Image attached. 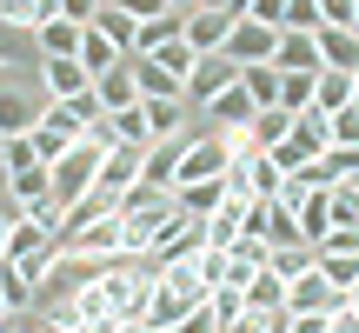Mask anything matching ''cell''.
<instances>
[{"instance_id":"6da1fadb","label":"cell","mask_w":359,"mask_h":333,"mask_svg":"<svg viewBox=\"0 0 359 333\" xmlns=\"http://www.w3.org/2000/svg\"><path fill=\"white\" fill-rule=\"evenodd\" d=\"M93 180H100V147H93V141H74L60 160L47 166V193H53V207H60V214H67L74 200H87Z\"/></svg>"},{"instance_id":"7a4b0ae2","label":"cell","mask_w":359,"mask_h":333,"mask_svg":"<svg viewBox=\"0 0 359 333\" xmlns=\"http://www.w3.org/2000/svg\"><path fill=\"white\" fill-rule=\"evenodd\" d=\"M219 174H233V154H226V133H213V127H200L187 147H180V180H173V193L180 187H193V180H219Z\"/></svg>"},{"instance_id":"3957f363","label":"cell","mask_w":359,"mask_h":333,"mask_svg":"<svg viewBox=\"0 0 359 333\" xmlns=\"http://www.w3.org/2000/svg\"><path fill=\"white\" fill-rule=\"evenodd\" d=\"M40 114H47V93H40V80H0V141H20V133H34Z\"/></svg>"},{"instance_id":"277c9868","label":"cell","mask_w":359,"mask_h":333,"mask_svg":"<svg viewBox=\"0 0 359 333\" xmlns=\"http://www.w3.org/2000/svg\"><path fill=\"white\" fill-rule=\"evenodd\" d=\"M346 300H353V294H339L320 267L299 273V280H286V313H346Z\"/></svg>"},{"instance_id":"5b68a950","label":"cell","mask_w":359,"mask_h":333,"mask_svg":"<svg viewBox=\"0 0 359 333\" xmlns=\"http://www.w3.org/2000/svg\"><path fill=\"white\" fill-rule=\"evenodd\" d=\"M206 247H213V240H206V220H193L187 207H180V220L160 233V247H154L147 260H154V267H173V260H200Z\"/></svg>"},{"instance_id":"8992f818","label":"cell","mask_w":359,"mask_h":333,"mask_svg":"<svg viewBox=\"0 0 359 333\" xmlns=\"http://www.w3.org/2000/svg\"><path fill=\"white\" fill-rule=\"evenodd\" d=\"M233 80H240V67H233L226 53H200V60H193V74H187V114H200V107L213 100L219 87H233Z\"/></svg>"},{"instance_id":"52a82bcc","label":"cell","mask_w":359,"mask_h":333,"mask_svg":"<svg viewBox=\"0 0 359 333\" xmlns=\"http://www.w3.org/2000/svg\"><path fill=\"white\" fill-rule=\"evenodd\" d=\"M273 47H280V34L266 20H233V34H226V60L233 67H266Z\"/></svg>"},{"instance_id":"ba28073f","label":"cell","mask_w":359,"mask_h":333,"mask_svg":"<svg viewBox=\"0 0 359 333\" xmlns=\"http://www.w3.org/2000/svg\"><path fill=\"white\" fill-rule=\"evenodd\" d=\"M253 114H259V107H253V93H246L240 80H233V87H219L213 100L200 107V120H206V127H213V133H233V127H253Z\"/></svg>"},{"instance_id":"9c48e42d","label":"cell","mask_w":359,"mask_h":333,"mask_svg":"<svg viewBox=\"0 0 359 333\" xmlns=\"http://www.w3.org/2000/svg\"><path fill=\"white\" fill-rule=\"evenodd\" d=\"M34 80L47 100H80V93H93V74L80 60H34Z\"/></svg>"},{"instance_id":"30bf717a","label":"cell","mask_w":359,"mask_h":333,"mask_svg":"<svg viewBox=\"0 0 359 333\" xmlns=\"http://www.w3.org/2000/svg\"><path fill=\"white\" fill-rule=\"evenodd\" d=\"M140 174H147V147H107V154H100V180H93V187L120 200Z\"/></svg>"},{"instance_id":"8fae6325","label":"cell","mask_w":359,"mask_h":333,"mask_svg":"<svg viewBox=\"0 0 359 333\" xmlns=\"http://www.w3.org/2000/svg\"><path fill=\"white\" fill-rule=\"evenodd\" d=\"M226 34H233V13L226 7H193L187 13V47L193 53H226Z\"/></svg>"},{"instance_id":"7c38bea8","label":"cell","mask_w":359,"mask_h":333,"mask_svg":"<svg viewBox=\"0 0 359 333\" xmlns=\"http://www.w3.org/2000/svg\"><path fill=\"white\" fill-rule=\"evenodd\" d=\"M140 120H147V147L160 141H187V100H140Z\"/></svg>"},{"instance_id":"4fadbf2b","label":"cell","mask_w":359,"mask_h":333,"mask_svg":"<svg viewBox=\"0 0 359 333\" xmlns=\"http://www.w3.org/2000/svg\"><path fill=\"white\" fill-rule=\"evenodd\" d=\"M93 100H100L107 114H127V107H140V80H133V60L107 67V74L93 80Z\"/></svg>"},{"instance_id":"5bb4252c","label":"cell","mask_w":359,"mask_h":333,"mask_svg":"<svg viewBox=\"0 0 359 333\" xmlns=\"http://www.w3.org/2000/svg\"><path fill=\"white\" fill-rule=\"evenodd\" d=\"M80 34H87L80 20H60V13H53L34 34V60H80Z\"/></svg>"},{"instance_id":"9a60e30c","label":"cell","mask_w":359,"mask_h":333,"mask_svg":"<svg viewBox=\"0 0 359 333\" xmlns=\"http://www.w3.org/2000/svg\"><path fill=\"white\" fill-rule=\"evenodd\" d=\"M313 47H320V67L359 74V34H353V27H320V34H313Z\"/></svg>"},{"instance_id":"2e32d148","label":"cell","mask_w":359,"mask_h":333,"mask_svg":"<svg viewBox=\"0 0 359 333\" xmlns=\"http://www.w3.org/2000/svg\"><path fill=\"white\" fill-rule=\"evenodd\" d=\"M240 294H246V313H259V320H273V313H286V280H280L273 267H259L253 280L240 287Z\"/></svg>"},{"instance_id":"e0dca14e","label":"cell","mask_w":359,"mask_h":333,"mask_svg":"<svg viewBox=\"0 0 359 333\" xmlns=\"http://www.w3.org/2000/svg\"><path fill=\"white\" fill-rule=\"evenodd\" d=\"M326 233H333V187H313L306 200H299V240L320 247Z\"/></svg>"},{"instance_id":"ac0fdd59","label":"cell","mask_w":359,"mask_h":333,"mask_svg":"<svg viewBox=\"0 0 359 333\" xmlns=\"http://www.w3.org/2000/svg\"><path fill=\"white\" fill-rule=\"evenodd\" d=\"M47 20H53V0H0V27L20 40H34Z\"/></svg>"},{"instance_id":"d6986e66","label":"cell","mask_w":359,"mask_h":333,"mask_svg":"<svg viewBox=\"0 0 359 333\" xmlns=\"http://www.w3.org/2000/svg\"><path fill=\"white\" fill-rule=\"evenodd\" d=\"M353 107V74H339V67H320V80H313V114H346Z\"/></svg>"},{"instance_id":"ffe728a7","label":"cell","mask_w":359,"mask_h":333,"mask_svg":"<svg viewBox=\"0 0 359 333\" xmlns=\"http://www.w3.org/2000/svg\"><path fill=\"white\" fill-rule=\"evenodd\" d=\"M273 67H280V74H320V47H313V34H280Z\"/></svg>"},{"instance_id":"44dd1931","label":"cell","mask_w":359,"mask_h":333,"mask_svg":"<svg viewBox=\"0 0 359 333\" xmlns=\"http://www.w3.org/2000/svg\"><path fill=\"white\" fill-rule=\"evenodd\" d=\"M286 133H293V114H286V107H259V114H253V127H246V141H253L259 154H273Z\"/></svg>"},{"instance_id":"7402d4cb","label":"cell","mask_w":359,"mask_h":333,"mask_svg":"<svg viewBox=\"0 0 359 333\" xmlns=\"http://www.w3.org/2000/svg\"><path fill=\"white\" fill-rule=\"evenodd\" d=\"M219 200H226V174H219V180H193V187H180V207H187L193 220H213Z\"/></svg>"},{"instance_id":"603a6c76","label":"cell","mask_w":359,"mask_h":333,"mask_svg":"<svg viewBox=\"0 0 359 333\" xmlns=\"http://www.w3.org/2000/svg\"><path fill=\"white\" fill-rule=\"evenodd\" d=\"M120 60H127V53H120V47H114V40H107V34H100V27H87V34H80V67H87V74H93V80H100V74H107V67H120Z\"/></svg>"},{"instance_id":"cb8c5ba5","label":"cell","mask_w":359,"mask_h":333,"mask_svg":"<svg viewBox=\"0 0 359 333\" xmlns=\"http://www.w3.org/2000/svg\"><path fill=\"white\" fill-rule=\"evenodd\" d=\"M93 27H100V34L114 40L120 53H133V40H140V20H133V13H120L114 0H100V13H93Z\"/></svg>"},{"instance_id":"d4e9b609","label":"cell","mask_w":359,"mask_h":333,"mask_svg":"<svg viewBox=\"0 0 359 333\" xmlns=\"http://www.w3.org/2000/svg\"><path fill=\"white\" fill-rule=\"evenodd\" d=\"M167 40H187V13H160V20H140V40H133V53H160Z\"/></svg>"},{"instance_id":"484cf974","label":"cell","mask_w":359,"mask_h":333,"mask_svg":"<svg viewBox=\"0 0 359 333\" xmlns=\"http://www.w3.org/2000/svg\"><path fill=\"white\" fill-rule=\"evenodd\" d=\"M313 267H320L339 294H359V254H320V247H313Z\"/></svg>"},{"instance_id":"4316f807","label":"cell","mask_w":359,"mask_h":333,"mask_svg":"<svg viewBox=\"0 0 359 333\" xmlns=\"http://www.w3.org/2000/svg\"><path fill=\"white\" fill-rule=\"evenodd\" d=\"M240 87L253 93V107H280V67H240Z\"/></svg>"},{"instance_id":"83f0119b","label":"cell","mask_w":359,"mask_h":333,"mask_svg":"<svg viewBox=\"0 0 359 333\" xmlns=\"http://www.w3.org/2000/svg\"><path fill=\"white\" fill-rule=\"evenodd\" d=\"M266 267L280 273V280H299V273H313V247H306V240H299V247H273Z\"/></svg>"},{"instance_id":"f1b7e54d","label":"cell","mask_w":359,"mask_h":333,"mask_svg":"<svg viewBox=\"0 0 359 333\" xmlns=\"http://www.w3.org/2000/svg\"><path fill=\"white\" fill-rule=\"evenodd\" d=\"M206 307H213L219 333H226L233 320H246V294H240V287H213V294H206Z\"/></svg>"},{"instance_id":"f546056e","label":"cell","mask_w":359,"mask_h":333,"mask_svg":"<svg viewBox=\"0 0 359 333\" xmlns=\"http://www.w3.org/2000/svg\"><path fill=\"white\" fill-rule=\"evenodd\" d=\"M147 60H154V67H167L180 87H187V74H193V60H200V53H193L187 40H167V47H160V53H147Z\"/></svg>"},{"instance_id":"4dcf8cb0","label":"cell","mask_w":359,"mask_h":333,"mask_svg":"<svg viewBox=\"0 0 359 333\" xmlns=\"http://www.w3.org/2000/svg\"><path fill=\"white\" fill-rule=\"evenodd\" d=\"M313 80H320V74H280V107H286V114H306V107H313Z\"/></svg>"},{"instance_id":"1f68e13d","label":"cell","mask_w":359,"mask_h":333,"mask_svg":"<svg viewBox=\"0 0 359 333\" xmlns=\"http://www.w3.org/2000/svg\"><path fill=\"white\" fill-rule=\"evenodd\" d=\"M320 0H286V20H280V34H320Z\"/></svg>"},{"instance_id":"d6a6232c","label":"cell","mask_w":359,"mask_h":333,"mask_svg":"<svg viewBox=\"0 0 359 333\" xmlns=\"http://www.w3.org/2000/svg\"><path fill=\"white\" fill-rule=\"evenodd\" d=\"M20 166H40V154H34V141H0V174H20Z\"/></svg>"},{"instance_id":"836d02e7","label":"cell","mask_w":359,"mask_h":333,"mask_svg":"<svg viewBox=\"0 0 359 333\" xmlns=\"http://www.w3.org/2000/svg\"><path fill=\"white\" fill-rule=\"evenodd\" d=\"M333 227H359V187H353V180L333 187Z\"/></svg>"},{"instance_id":"e575fe53","label":"cell","mask_w":359,"mask_h":333,"mask_svg":"<svg viewBox=\"0 0 359 333\" xmlns=\"http://www.w3.org/2000/svg\"><path fill=\"white\" fill-rule=\"evenodd\" d=\"M193 273L206 280V294H213V287H226V247H206V254L193 260Z\"/></svg>"},{"instance_id":"d590c367","label":"cell","mask_w":359,"mask_h":333,"mask_svg":"<svg viewBox=\"0 0 359 333\" xmlns=\"http://www.w3.org/2000/svg\"><path fill=\"white\" fill-rule=\"evenodd\" d=\"M27 141H34V154H40V166H53V160H60V154H67V147H74V141H60V133H53V127H47V120H40V127H34V133H27Z\"/></svg>"},{"instance_id":"8d00e7d4","label":"cell","mask_w":359,"mask_h":333,"mask_svg":"<svg viewBox=\"0 0 359 333\" xmlns=\"http://www.w3.org/2000/svg\"><path fill=\"white\" fill-rule=\"evenodd\" d=\"M333 147H359V107L333 114Z\"/></svg>"},{"instance_id":"74e56055","label":"cell","mask_w":359,"mask_h":333,"mask_svg":"<svg viewBox=\"0 0 359 333\" xmlns=\"http://www.w3.org/2000/svg\"><path fill=\"white\" fill-rule=\"evenodd\" d=\"M53 13H60V20H80V27H93L100 0H53Z\"/></svg>"},{"instance_id":"f35d334b","label":"cell","mask_w":359,"mask_h":333,"mask_svg":"<svg viewBox=\"0 0 359 333\" xmlns=\"http://www.w3.org/2000/svg\"><path fill=\"white\" fill-rule=\"evenodd\" d=\"M320 254H359V227H333L320 240Z\"/></svg>"},{"instance_id":"ab89813d","label":"cell","mask_w":359,"mask_h":333,"mask_svg":"<svg viewBox=\"0 0 359 333\" xmlns=\"http://www.w3.org/2000/svg\"><path fill=\"white\" fill-rule=\"evenodd\" d=\"M120 13H133V20H160V13H173L167 0H114Z\"/></svg>"},{"instance_id":"60d3db41","label":"cell","mask_w":359,"mask_h":333,"mask_svg":"<svg viewBox=\"0 0 359 333\" xmlns=\"http://www.w3.org/2000/svg\"><path fill=\"white\" fill-rule=\"evenodd\" d=\"M173 333H219V320H213V307H193L187 320H180Z\"/></svg>"},{"instance_id":"b9f144b4","label":"cell","mask_w":359,"mask_h":333,"mask_svg":"<svg viewBox=\"0 0 359 333\" xmlns=\"http://www.w3.org/2000/svg\"><path fill=\"white\" fill-rule=\"evenodd\" d=\"M246 20H266L273 34H280V20H286V0H253V13H246Z\"/></svg>"},{"instance_id":"7bdbcfd3","label":"cell","mask_w":359,"mask_h":333,"mask_svg":"<svg viewBox=\"0 0 359 333\" xmlns=\"http://www.w3.org/2000/svg\"><path fill=\"white\" fill-rule=\"evenodd\" d=\"M320 20L326 27H353V0H320Z\"/></svg>"},{"instance_id":"ee69618b","label":"cell","mask_w":359,"mask_h":333,"mask_svg":"<svg viewBox=\"0 0 359 333\" xmlns=\"http://www.w3.org/2000/svg\"><path fill=\"white\" fill-rule=\"evenodd\" d=\"M13 220H20V207L0 193V260H7V240H13Z\"/></svg>"},{"instance_id":"f6af8a7d","label":"cell","mask_w":359,"mask_h":333,"mask_svg":"<svg viewBox=\"0 0 359 333\" xmlns=\"http://www.w3.org/2000/svg\"><path fill=\"white\" fill-rule=\"evenodd\" d=\"M253 333H286V313H273V320H259Z\"/></svg>"},{"instance_id":"bcb514c9","label":"cell","mask_w":359,"mask_h":333,"mask_svg":"<svg viewBox=\"0 0 359 333\" xmlns=\"http://www.w3.org/2000/svg\"><path fill=\"white\" fill-rule=\"evenodd\" d=\"M226 13H233V20H246V13H253V0H226Z\"/></svg>"},{"instance_id":"7dc6e473","label":"cell","mask_w":359,"mask_h":333,"mask_svg":"<svg viewBox=\"0 0 359 333\" xmlns=\"http://www.w3.org/2000/svg\"><path fill=\"white\" fill-rule=\"evenodd\" d=\"M167 7H173V13H193V7H200V0H167Z\"/></svg>"},{"instance_id":"c3c4849f","label":"cell","mask_w":359,"mask_h":333,"mask_svg":"<svg viewBox=\"0 0 359 333\" xmlns=\"http://www.w3.org/2000/svg\"><path fill=\"white\" fill-rule=\"evenodd\" d=\"M7 313H13V307H7V300H0V327H7Z\"/></svg>"},{"instance_id":"681fc988","label":"cell","mask_w":359,"mask_h":333,"mask_svg":"<svg viewBox=\"0 0 359 333\" xmlns=\"http://www.w3.org/2000/svg\"><path fill=\"white\" fill-rule=\"evenodd\" d=\"M353 34H359V0H353Z\"/></svg>"},{"instance_id":"f907efd6","label":"cell","mask_w":359,"mask_h":333,"mask_svg":"<svg viewBox=\"0 0 359 333\" xmlns=\"http://www.w3.org/2000/svg\"><path fill=\"white\" fill-rule=\"evenodd\" d=\"M353 107H359V74H353Z\"/></svg>"},{"instance_id":"816d5d0a","label":"cell","mask_w":359,"mask_h":333,"mask_svg":"<svg viewBox=\"0 0 359 333\" xmlns=\"http://www.w3.org/2000/svg\"><path fill=\"white\" fill-rule=\"evenodd\" d=\"M346 307H353V313H359V294H353V300H346Z\"/></svg>"},{"instance_id":"f5cc1de1","label":"cell","mask_w":359,"mask_h":333,"mask_svg":"<svg viewBox=\"0 0 359 333\" xmlns=\"http://www.w3.org/2000/svg\"><path fill=\"white\" fill-rule=\"evenodd\" d=\"M0 187H7V174H0Z\"/></svg>"}]
</instances>
